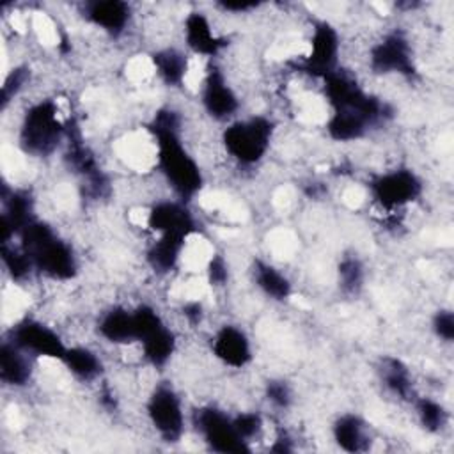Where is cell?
Returning a JSON list of instances; mask_svg holds the SVG:
<instances>
[{
	"label": "cell",
	"mask_w": 454,
	"mask_h": 454,
	"mask_svg": "<svg viewBox=\"0 0 454 454\" xmlns=\"http://www.w3.org/2000/svg\"><path fill=\"white\" fill-rule=\"evenodd\" d=\"M21 248L41 273L55 280H67L76 275V257L64 239H60L44 222H30L20 234Z\"/></svg>",
	"instance_id": "obj_1"
},
{
	"label": "cell",
	"mask_w": 454,
	"mask_h": 454,
	"mask_svg": "<svg viewBox=\"0 0 454 454\" xmlns=\"http://www.w3.org/2000/svg\"><path fill=\"white\" fill-rule=\"evenodd\" d=\"M156 138L158 147V167L163 172L165 179L177 193V197L184 202L190 200L204 183L199 163L186 151L181 142L179 129H161L149 128Z\"/></svg>",
	"instance_id": "obj_2"
},
{
	"label": "cell",
	"mask_w": 454,
	"mask_h": 454,
	"mask_svg": "<svg viewBox=\"0 0 454 454\" xmlns=\"http://www.w3.org/2000/svg\"><path fill=\"white\" fill-rule=\"evenodd\" d=\"M66 126L59 117L53 101H41L30 106L20 128V145L32 156L51 154L66 137Z\"/></svg>",
	"instance_id": "obj_3"
},
{
	"label": "cell",
	"mask_w": 454,
	"mask_h": 454,
	"mask_svg": "<svg viewBox=\"0 0 454 454\" xmlns=\"http://www.w3.org/2000/svg\"><path fill=\"white\" fill-rule=\"evenodd\" d=\"M273 122L262 115L234 121L222 135L225 151L241 165H254L268 153Z\"/></svg>",
	"instance_id": "obj_4"
},
{
	"label": "cell",
	"mask_w": 454,
	"mask_h": 454,
	"mask_svg": "<svg viewBox=\"0 0 454 454\" xmlns=\"http://www.w3.org/2000/svg\"><path fill=\"white\" fill-rule=\"evenodd\" d=\"M193 424L211 450L222 454L250 452L248 442L239 436L232 419L222 410L215 406H202L195 411Z\"/></svg>",
	"instance_id": "obj_5"
},
{
	"label": "cell",
	"mask_w": 454,
	"mask_h": 454,
	"mask_svg": "<svg viewBox=\"0 0 454 454\" xmlns=\"http://www.w3.org/2000/svg\"><path fill=\"white\" fill-rule=\"evenodd\" d=\"M369 190L383 209L392 211L413 202L422 193V181L410 168H395L372 177Z\"/></svg>",
	"instance_id": "obj_6"
},
{
	"label": "cell",
	"mask_w": 454,
	"mask_h": 454,
	"mask_svg": "<svg viewBox=\"0 0 454 454\" xmlns=\"http://www.w3.org/2000/svg\"><path fill=\"white\" fill-rule=\"evenodd\" d=\"M147 417L165 442H177L184 433V413L179 395L168 385H158L147 399Z\"/></svg>",
	"instance_id": "obj_7"
},
{
	"label": "cell",
	"mask_w": 454,
	"mask_h": 454,
	"mask_svg": "<svg viewBox=\"0 0 454 454\" xmlns=\"http://www.w3.org/2000/svg\"><path fill=\"white\" fill-rule=\"evenodd\" d=\"M369 62L374 73L380 74H403L411 76L415 74L417 67L411 55V46L406 35L399 30L387 34L380 43L371 48Z\"/></svg>",
	"instance_id": "obj_8"
},
{
	"label": "cell",
	"mask_w": 454,
	"mask_h": 454,
	"mask_svg": "<svg viewBox=\"0 0 454 454\" xmlns=\"http://www.w3.org/2000/svg\"><path fill=\"white\" fill-rule=\"evenodd\" d=\"M11 342L25 353L62 360L67 346L60 335L35 319H23L11 330Z\"/></svg>",
	"instance_id": "obj_9"
},
{
	"label": "cell",
	"mask_w": 454,
	"mask_h": 454,
	"mask_svg": "<svg viewBox=\"0 0 454 454\" xmlns=\"http://www.w3.org/2000/svg\"><path fill=\"white\" fill-rule=\"evenodd\" d=\"M339 34L328 21H317L312 28L310 51L300 62V67L312 76L323 78L337 69L339 59Z\"/></svg>",
	"instance_id": "obj_10"
},
{
	"label": "cell",
	"mask_w": 454,
	"mask_h": 454,
	"mask_svg": "<svg viewBox=\"0 0 454 454\" xmlns=\"http://www.w3.org/2000/svg\"><path fill=\"white\" fill-rule=\"evenodd\" d=\"M200 98H202V105H204L206 112L211 117L220 119V121L229 119L239 108L236 92L231 89L223 73L215 64L207 66Z\"/></svg>",
	"instance_id": "obj_11"
},
{
	"label": "cell",
	"mask_w": 454,
	"mask_h": 454,
	"mask_svg": "<svg viewBox=\"0 0 454 454\" xmlns=\"http://www.w3.org/2000/svg\"><path fill=\"white\" fill-rule=\"evenodd\" d=\"M147 225L160 234H179L188 238L195 231V220L183 202L161 200L147 213Z\"/></svg>",
	"instance_id": "obj_12"
},
{
	"label": "cell",
	"mask_w": 454,
	"mask_h": 454,
	"mask_svg": "<svg viewBox=\"0 0 454 454\" xmlns=\"http://www.w3.org/2000/svg\"><path fill=\"white\" fill-rule=\"evenodd\" d=\"M213 353L231 367H245L252 360V348L247 333L234 325H223L213 339Z\"/></svg>",
	"instance_id": "obj_13"
},
{
	"label": "cell",
	"mask_w": 454,
	"mask_h": 454,
	"mask_svg": "<svg viewBox=\"0 0 454 454\" xmlns=\"http://www.w3.org/2000/svg\"><path fill=\"white\" fill-rule=\"evenodd\" d=\"M85 18L105 32L117 35L121 34L131 16L129 5L122 0H96L85 4Z\"/></svg>",
	"instance_id": "obj_14"
},
{
	"label": "cell",
	"mask_w": 454,
	"mask_h": 454,
	"mask_svg": "<svg viewBox=\"0 0 454 454\" xmlns=\"http://www.w3.org/2000/svg\"><path fill=\"white\" fill-rule=\"evenodd\" d=\"M184 37H186V44L188 48L197 53V55H204V57H215L222 46L225 44L223 39H220L207 18L199 12V11H193L186 16L184 20Z\"/></svg>",
	"instance_id": "obj_15"
},
{
	"label": "cell",
	"mask_w": 454,
	"mask_h": 454,
	"mask_svg": "<svg viewBox=\"0 0 454 454\" xmlns=\"http://www.w3.org/2000/svg\"><path fill=\"white\" fill-rule=\"evenodd\" d=\"M5 209L2 213V243H9L14 234H20L30 222H34V204L28 193L12 192L4 197Z\"/></svg>",
	"instance_id": "obj_16"
},
{
	"label": "cell",
	"mask_w": 454,
	"mask_h": 454,
	"mask_svg": "<svg viewBox=\"0 0 454 454\" xmlns=\"http://www.w3.org/2000/svg\"><path fill=\"white\" fill-rule=\"evenodd\" d=\"M335 443L346 452H364L371 445V436L365 422L355 413L340 415L332 427Z\"/></svg>",
	"instance_id": "obj_17"
},
{
	"label": "cell",
	"mask_w": 454,
	"mask_h": 454,
	"mask_svg": "<svg viewBox=\"0 0 454 454\" xmlns=\"http://www.w3.org/2000/svg\"><path fill=\"white\" fill-rule=\"evenodd\" d=\"M99 335L114 344H128L135 339V323L133 310H126L124 307H114L105 312L98 325Z\"/></svg>",
	"instance_id": "obj_18"
},
{
	"label": "cell",
	"mask_w": 454,
	"mask_h": 454,
	"mask_svg": "<svg viewBox=\"0 0 454 454\" xmlns=\"http://www.w3.org/2000/svg\"><path fill=\"white\" fill-rule=\"evenodd\" d=\"M371 126L372 124L362 114L353 110H332V115L326 121V131L337 142L358 140Z\"/></svg>",
	"instance_id": "obj_19"
},
{
	"label": "cell",
	"mask_w": 454,
	"mask_h": 454,
	"mask_svg": "<svg viewBox=\"0 0 454 454\" xmlns=\"http://www.w3.org/2000/svg\"><path fill=\"white\" fill-rule=\"evenodd\" d=\"M184 236L179 234H160L147 250V262L154 271L165 273L176 268L181 252L184 248Z\"/></svg>",
	"instance_id": "obj_20"
},
{
	"label": "cell",
	"mask_w": 454,
	"mask_h": 454,
	"mask_svg": "<svg viewBox=\"0 0 454 454\" xmlns=\"http://www.w3.org/2000/svg\"><path fill=\"white\" fill-rule=\"evenodd\" d=\"M0 378L12 387H23L30 380V364L25 351L11 340H5L0 349Z\"/></svg>",
	"instance_id": "obj_21"
},
{
	"label": "cell",
	"mask_w": 454,
	"mask_h": 454,
	"mask_svg": "<svg viewBox=\"0 0 454 454\" xmlns=\"http://www.w3.org/2000/svg\"><path fill=\"white\" fill-rule=\"evenodd\" d=\"M254 280L257 284V287L271 300H287L293 293L291 282L287 280V277L284 273H280L275 266L257 259L254 262Z\"/></svg>",
	"instance_id": "obj_22"
},
{
	"label": "cell",
	"mask_w": 454,
	"mask_h": 454,
	"mask_svg": "<svg viewBox=\"0 0 454 454\" xmlns=\"http://www.w3.org/2000/svg\"><path fill=\"white\" fill-rule=\"evenodd\" d=\"M145 360L154 367H163L176 349V337L167 325H161L153 333L140 340Z\"/></svg>",
	"instance_id": "obj_23"
},
{
	"label": "cell",
	"mask_w": 454,
	"mask_h": 454,
	"mask_svg": "<svg viewBox=\"0 0 454 454\" xmlns=\"http://www.w3.org/2000/svg\"><path fill=\"white\" fill-rule=\"evenodd\" d=\"M153 62L163 83L170 87H177L183 83L188 71V60L179 50H174V48L160 50L153 55Z\"/></svg>",
	"instance_id": "obj_24"
},
{
	"label": "cell",
	"mask_w": 454,
	"mask_h": 454,
	"mask_svg": "<svg viewBox=\"0 0 454 454\" xmlns=\"http://www.w3.org/2000/svg\"><path fill=\"white\" fill-rule=\"evenodd\" d=\"M380 374L385 383V387L397 395L399 399H410L413 394V383H411V374L408 367L394 356H385L380 365Z\"/></svg>",
	"instance_id": "obj_25"
},
{
	"label": "cell",
	"mask_w": 454,
	"mask_h": 454,
	"mask_svg": "<svg viewBox=\"0 0 454 454\" xmlns=\"http://www.w3.org/2000/svg\"><path fill=\"white\" fill-rule=\"evenodd\" d=\"M62 362L76 378L83 381L96 380L103 369L99 356L89 348H82V346L67 348L62 356Z\"/></svg>",
	"instance_id": "obj_26"
},
{
	"label": "cell",
	"mask_w": 454,
	"mask_h": 454,
	"mask_svg": "<svg viewBox=\"0 0 454 454\" xmlns=\"http://www.w3.org/2000/svg\"><path fill=\"white\" fill-rule=\"evenodd\" d=\"M415 408H417L419 420L426 431L438 433L445 427L447 411L438 401H434L431 397H419L415 401Z\"/></svg>",
	"instance_id": "obj_27"
},
{
	"label": "cell",
	"mask_w": 454,
	"mask_h": 454,
	"mask_svg": "<svg viewBox=\"0 0 454 454\" xmlns=\"http://www.w3.org/2000/svg\"><path fill=\"white\" fill-rule=\"evenodd\" d=\"M339 273V286L344 293H358L364 284V266L358 257L344 255L337 268Z\"/></svg>",
	"instance_id": "obj_28"
},
{
	"label": "cell",
	"mask_w": 454,
	"mask_h": 454,
	"mask_svg": "<svg viewBox=\"0 0 454 454\" xmlns=\"http://www.w3.org/2000/svg\"><path fill=\"white\" fill-rule=\"evenodd\" d=\"M2 259L14 280L25 278L34 268L28 254L23 248H14V247H9L7 243H2Z\"/></svg>",
	"instance_id": "obj_29"
},
{
	"label": "cell",
	"mask_w": 454,
	"mask_h": 454,
	"mask_svg": "<svg viewBox=\"0 0 454 454\" xmlns=\"http://www.w3.org/2000/svg\"><path fill=\"white\" fill-rule=\"evenodd\" d=\"M234 427L239 433V436L245 442H250L252 438H255L261 429H262V419L259 413L255 411H245V413H238L236 417H232Z\"/></svg>",
	"instance_id": "obj_30"
},
{
	"label": "cell",
	"mask_w": 454,
	"mask_h": 454,
	"mask_svg": "<svg viewBox=\"0 0 454 454\" xmlns=\"http://www.w3.org/2000/svg\"><path fill=\"white\" fill-rule=\"evenodd\" d=\"M28 80V69L27 67H16L9 73V76L5 78L4 85H2V106H5L20 90L21 87L27 83Z\"/></svg>",
	"instance_id": "obj_31"
},
{
	"label": "cell",
	"mask_w": 454,
	"mask_h": 454,
	"mask_svg": "<svg viewBox=\"0 0 454 454\" xmlns=\"http://www.w3.org/2000/svg\"><path fill=\"white\" fill-rule=\"evenodd\" d=\"M433 332L438 339L445 340V342H452L454 339V314L449 309H442L433 316L431 321Z\"/></svg>",
	"instance_id": "obj_32"
},
{
	"label": "cell",
	"mask_w": 454,
	"mask_h": 454,
	"mask_svg": "<svg viewBox=\"0 0 454 454\" xmlns=\"http://www.w3.org/2000/svg\"><path fill=\"white\" fill-rule=\"evenodd\" d=\"M266 397L277 408H287L293 401V392L284 380H271L266 383Z\"/></svg>",
	"instance_id": "obj_33"
},
{
	"label": "cell",
	"mask_w": 454,
	"mask_h": 454,
	"mask_svg": "<svg viewBox=\"0 0 454 454\" xmlns=\"http://www.w3.org/2000/svg\"><path fill=\"white\" fill-rule=\"evenodd\" d=\"M207 278L211 286H223L229 278L227 262L222 255H213L207 262Z\"/></svg>",
	"instance_id": "obj_34"
},
{
	"label": "cell",
	"mask_w": 454,
	"mask_h": 454,
	"mask_svg": "<svg viewBox=\"0 0 454 454\" xmlns=\"http://www.w3.org/2000/svg\"><path fill=\"white\" fill-rule=\"evenodd\" d=\"M183 314L190 325H197L202 319V305L199 301H188L183 307Z\"/></svg>",
	"instance_id": "obj_35"
},
{
	"label": "cell",
	"mask_w": 454,
	"mask_h": 454,
	"mask_svg": "<svg viewBox=\"0 0 454 454\" xmlns=\"http://www.w3.org/2000/svg\"><path fill=\"white\" fill-rule=\"evenodd\" d=\"M220 5L225 11H234V12H245L257 7V4H252V2H222Z\"/></svg>",
	"instance_id": "obj_36"
},
{
	"label": "cell",
	"mask_w": 454,
	"mask_h": 454,
	"mask_svg": "<svg viewBox=\"0 0 454 454\" xmlns=\"http://www.w3.org/2000/svg\"><path fill=\"white\" fill-rule=\"evenodd\" d=\"M271 450H273V452H291V450H293V447L289 445V440H287V438L278 436V438H277V442L273 443Z\"/></svg>",
	"instance_id": "obj_37"
}]
</instances>
